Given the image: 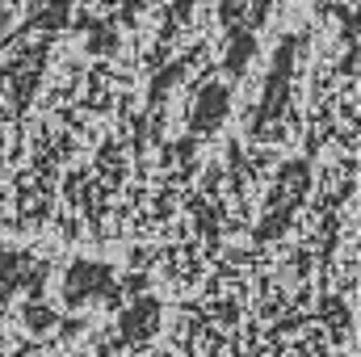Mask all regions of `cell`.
<instances>
[{"mask_svg": "<svg viewBox=\"0 0 361 357\" xmlns=\"http://www.w3.org/2000/svg\"><path fill=\"white\" fill-rule=\"evenodd\" d=\"M252 51H257V38L252 34H231V42H227V68L231 72H240V68H248V59H252Z\"/></svg>", "mask_w": 361, "mask_h": 357, "instance_id": "6da1fadb", "label": "cell"}]
</instances>
